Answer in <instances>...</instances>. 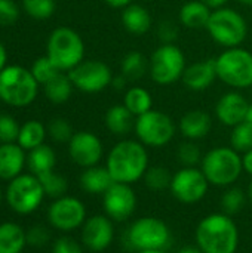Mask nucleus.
<instances>
[{
    "label": "nucleus",
    "instance_id": "24",
    "mask_svg": "<svg viewBox=\"0 0 252 253\" xmlns=\"http://www.w3.org/2000/svg\"><path fill=\"white\" fill-rule=\"evenodd\" d=\"M113 184L114 179L111 178L108 169L98 165L86 168L80 175V187L89 194H104Z\"/></svg>",
    "mask_w": 252,
    "mask_h": 253
},
{
    "label": "nucleus",
    "instance_id": "15",
    "mask_svg": "<svg viewBox=\"0 0 252 253\" xmlns=\"http://www.w3.org/2000/svg\"><path fill=\"white\" fill-rule=\"evenodd\" d=\"M102 208L105 215L116 222H123L132 216L137 208V196L129 184L114 182L102 194Z\"/></svg>",
    "mask_w": 252,
    "mask_h": 253
},
{
    "label": "nucleus",
    "instance_id": "7",
    "mask_svg": "<svg viewBox=\"0 0 252 253\" xmlns=\"http://www.w3.org/2000/svg\"><path fill=\"white\" fill-rule=\"evenodd\" d=\"M206 30L211 39L226 49L241 46L248 34L245 18L235 9L226 6L212 10Z\"/></svg>",
    "mask_w": 252,
    "mask_h": 253
},
{
    "label": "nucleus",
    "instance_id": "50",
    "mask_svg": "<svg viewBox=\"0 0 252 253\" xmlns=\"http://www.w3.org/2000/svg\"><path fill=\"white\" fill-rule=\"evenodd\" d=\"M178 253H203L199 248H193V246H186L181 251H178Z\"/></svg>",
    "mask_w": 252,
    "mask_h": 253
},
{
    "label": "nucleus",
    "instance_id": "28",
    "mask_svg": "<svg viewBox=\"0 0 252 253\" xmlns=\"http://www.w3.org/2000/svg\"><path fill=\"white\" fill-rule=\"evenodd\" d=\"M123 105L135 116H141L150 110H153V98L150 92L141 86H132L126 90L123 98Z\"/></svg>",
    "mask_w": 252,
    "mask_h": 253
},
{
    "label": "nucleus",
    "instance_id": "1",
    "mask_svg": "<svg viewBox=\"0 0 252 253\" xmlns=\"http://www.w3.org/2000/svg\"><path fill=\"white\" fill-rule=\"evenodd\" d=\"M105 168L114 182L131 185L140 181L149 169V153L146 145L132 139L117 142L108 153Z\"/></svg>",
    "mask_w": 252,
    "mask_h": 253
},
{
    "label": "nucleus",
    "instance_id": "49",
    "mask_svg": "<svg viewBox=\"0 0 252 253\" xmlns=\"http://www.w3.org/2000/svg\"><path fill=\"white\" fill-rule=\"evenodd\" d=\"M6 67V49L4 46L0 43V71Z\"/></svg>",
    "mask_w": 252,
    "mask_h": 253
},
{
    "label": "nucleus",
    "instance_id": "37",
    "mask_svg": "<svg viewBox=\"0 0 252 253\" xmlns=\"http://www.w3.org/2000/svg\"><path fill=\"white\" fill-rule=\"evenodd\" d=\"M24 10L36 18V19H46L53 15L55 12V0H22Z\"/></svg>",
    "mask_w": 252,
    "mask_h": 253
},
{
    "label": "nucleus",
    "instance_id": "33",
    "mask_svg": "<svg viewBox=\"0 0 252 253\" xmlns=\"http://www.w3.org/2000/svg\"><path fill=\"white\" fill-rule=\"evenodd\" d=\"M144 182L151 191H163L166 188H171L172 175L165 166H153L147 169L144 175Z\"/></svg>",
    "mask_w": 252,
    "mask_h": 253
},
{
    "label": "nucleus",
    "instance_id": "32",
    "mask_svg": "<svg viewBox=\"0 0 252 253\" xmlns=\"http://www.w3.org/2000/svg\"><path fill=\"white\" fill-rule=\"evenodd\" d=\"M37 178H39V181L43 187V191L48 197L59 199V197L65 196V193L68 190V182L64 176H61L52 170V172L43 173Z\"/></svg>",
    "mask_w": 252,
    "mask_h": 253
},
{
    "label": "nucleus",
    "instance_id": "6",
    "mask_svg": "<svg viewBox=\"0 0 252 253\" xmlns=\"http://www.w3.org/2000/svg\"><path fill=\"white\" fill-rule=\"evenodd\" d=\"M217 77L230 87L252 86V53L242 47H227L215 58Z\"/></svg>",
    "mask_w": 252,
    "mask_h": 253
},
{
    "label": "nucleus",
    "instance_id": "9",
    "mask_svg": "<svg viewBox=\"0 0 252 253\" xmlns=\"http://www.w3.org/2000/svg\"><path fill=\"white\" fill-rule=\"evenodd\" d=\"M186 70V56L174 43H163L150 56L149 73L159 86H169L183 79Z\"/></svg>",
    "mask_w": 252,
    "mask_h": 253
},
{
    "label": "nucleus",
    "instance_id": "19",
    "mask_svg": "<svg viewBox=\"0 0 252 253\" xmlns=\"http://www.w3.org/2000/svg\"><path fill=\"white\" fill-rule=\"evenodd\" d=\"M215 79H218L215 58H208L186 67L181 80L190 90H205L215 82Z\"/></svg>",
    "mask_w": 252,
    "mask_h": 253
},
{
    "label": "nucleus",
    "instance_id": "18",
    "mask_svg": "<svg viewBox=\"0 0 252 253\" xmlns=\"http://www.w3.org/2000/svg\"><path fill=\"white\" fill-rule=\"evenodd\" d=\"M248 108L250 102L245 96L239 92H227L218 99L215 105V116L224 126L235 127L245 120Z\"/></svg>",
    "mask_w": 252,
    "mask_h": 253
},
{
    "label": "nucleus",
    "instance_id": "16",
    "mask_svg": "<svg viewBox=\"0 0 252 253\" xmlns=\"http://www.w3.org/2000/svg\"><path fill=\"white\" fill-rule=\"evenodd\" d=\"M68 153L71 160L82 168L97 166L102 157L104 148L101 139L92 132H76L68 142Z\"/></svg>",
    "mask_w": 252,
    "mask_h": 253
},
{
    "label": "nucleus",
    "instance_id": "39",
    "mask_svg": "<svg viewBox=\"0 0 252 253\" xmlns=\"http://www.w3.org/2000/svg\"><path fill=\"white\" fill-rule=\"evenodd\" d=\"M19 126L16 120L12 116L0 114V142L1 144H10L18 141L19 135Z\"/></svg>",
    "mask_w": 252,
    "mask_h": 253
},
{
    "label": "nucleus",
    "instance_id": "13",
    "mask_svg": "<svg viewBox=\"0 0 252 253\" xmlns=\"http://www.w3.org/2000/svg\"><path fill=\"white\" fill-rule=\"evenodd\" d=\"M208 187L209 182L203 175L202 169L183 168L172 175V182L169 190L178 202L186 205H193L205 197Z\"/></svg>",
    "mask_w": 252,
    "mask_h": 253
},
{
    "label": "nucleus",
    "instance_id": "11",
    "mask_svg": "<svg viewBox=\"0 0 252 253\" xmlns=\"http://www.w3.org/2000/svg\"><path fill=\"white\" fill-rule=\"evenodd\" d=\"M134 130L141 144L146 147L160 148L172 141L175 135V123L168 114L150 110L135 119Z\"/></svg>",
    "mask_w": 252,
    "mask_h": 253
},
{
    "label": "nucleus",
    "instance_id": "45",
    "mask_svg": "<svg viewBox=\"0 0 252 253\" xmlns=\"http://www.w3.org/2000/svg\"><path fill=\"white\" fill-rule=\"evenodd\" d=\"M242 165H244V170L248 172L252 176V150L244 153V156H242Z\"/></svg>",
    "mask_w": 252,
    "mask_h": 253
},
{
    "label": "nucleus",
    "instance_id": "29",
    "mask_svg": "<svg viewBox=\"0 0 252 253\" xmlns=\"http://www.w3.org/2000/svg\"><path fill=\"white\" fill-rule=\"evenodd\" d=\"M45 138H46L45 126L37 120H30V122H27V123H24L21 126L16 142L22 150L31 151V150L40 147L43 144Z\"/></svg>",
    "mask_w": 252,
    "mask_h": 253
},
{
    "label": "nucleus",
    "instance_id": "40",
    "mask_svg": "<svg viewBox=\"0 0 252 253\" xmlns=\"http://www.w3.org/2000/svg\"><path fill=\"white\" fill-rule=\"evenodd\" d=\"M48 132H49L50 138L56 142H70V139L74 135L71 125L64 119H53L49 123Z\"/></svg>",
    "mask_w": 252,
    "mask_h": 253
},
{
    "label": "nucleus",
    "instance_id": "12",
    "mask_svg": "<svg viewBox=\"0 0 252 253\" xmlns=\"http://www.w3.org/2000/svg\"><path fill=\"white\" fill-rule=\"evenodd\" d=\"M68 77L74 87L86 93H97L108 87L113 82V74L110 67L97 59L82 61L73 70H70Z\"/></svg>",
    "mask_w": 252,
    "mask_h": 253
},
{
    "label": "nucleus",
    "instance_id": "22",
    "mask_svg": "<svg viewBox=\"0 0 252 253\" xmlns=\"http://www.w3.org/2000/svg\"><path fill=\"white\" fill-rule=\"evenodd\" d=\"M122 24L129 34L143 36L151 28V15L144 6L131 3L122 10Z\"/></svg>",
    "mask_w": 252,
    "mask_h": 253
},
{
    "label": "nucleus",
    "instance_id": "5",
    "mask_svg": "<svg viewBox=\"0 0 252 253\" xmlns=\"http://www.w3.org/2000/svg\"><path fill=\"white\" fill-rule=\"evenodd\" d=\"M46 56L58 70L70 71L83 61L85 43L74 30L59 27L49 36Z\"/></svg>",
    "mask_w": 252,
    "mask_h": 253
},
{
    "label": "nucleus",
    "instance_id": "44",
    "mask_svg": "<svg viewBox=\"0 0 252 253\" xmlns=\"http://www.w3.org/2000/svg\"><path fill=\"white\" fill-rule=\"evenodd\" d=\"M157 33L163 43H172L177 39V25L172 21H163L160 22Z\"/></svg>",
    "mask_w": 252,
    "mask_h": 253
},
{
    "label": "nucleus",
    "instance_id": "21",
    "mask_svg": "<svg viewBox=\"0 0 252 253\" xmlns=\"http://www.w3.org/2000/svg\"><path fill=\"white\" fill-rule=\"evenodd\" d=\"M212 127V119L202 110H192L186 113L180 120V132L189 141H198L205 138Z\"/></svg>",
    "mask_w": 252,
    "mask_h": 253
},
{
    "label": "nucleus",
    "instance_id": "25",
    "mask_svg": "<svg viewBox=\"0 0 252 253\" xmlns=\"http://www.w3.org/2000/svg\"><path fill=\"white\" fill-rule=\"evenodd\" d=\"M135 116L123 105V104H116L110 107L105 113L104 123L105 127L113 133V135H126L129 133L134 126H135Z\"/></svg>",
    "mask_w": 252,
    "mask_h": 253
},
{
    "label": "nucleus",
    "instance_id": "14",
    "mask_svg": "<svg viewBox=\"0 0 252 253\" xmlns=\"http://www.w3.org/2000/svg\"><path fill=\"white\" fill-rule=\"evenodd\" d=\"M49 224L59 231H73L82 227L86 221V208L85 205L70 196H62L55 199L48 209Z\"/></svg>",
    "mask_w": 252,
    "mask_h": 253
},
{
    "label": "nucleus",
    "instance_id": "41",
    "mask_svg": "<svg viewBox=\"0 0 252 253\" xmlns=\"http://www.w3.org/2000/svg\"><path fill=\"white\" fill-rule=\"evenodd\" d=\"M25 237H27V245L33 246V248H42L49 242V231L42 227V225H34L30 227L25 231Z\"/></svg>",
    "mask_w": 252,
    "mask_h": 253
},
{
    "label": "nucleus",
    "instance_id": "46",
    "mask_svg": "<svg viewBox=\"0 0 252 253\" xmlns=\"http://www.w3.org/2000/svg\"><path fill=\"white\" fill-rule=\"evenodd\" d=\"M108 6L114 7V9H123L126 7L128 4L132 3V0H104Z\"/></svg>",
    "mask_w": 252,
    "mask_h": 253
},
{
    "label": "nucleus",
    "instance_id": "43",
    "mask_svg": "<svg viewBox=\"0 0 252 253\" xmlns=\"http://www.w3.org/2000/svg\"><path fill=\"white\" fill-rule=\"evenodd\" d=\"M52 253H83L82 246L71 237H59L53 246H52Z\"/></svg>",
    "mask_w": 252,
    "mask_h": 253
},
{
    "label": "nucleus",
    "instance_id": "47",
    "mask_svg": "<svg viewBox=\"0 0 252 253\" xmlns=\"http://www.w3.org/2000/svg\"><path fill=\"white\" fill-rule=\"evenodd\" d=\"M208 7H211V9H220V7H224L226 6V3L229 1V0H202Z\"/></svg>",
    "mask_w": 252,
    "mask_h": 253
},
{
    "label": "nucleus",
    "instance_id": "8",
    "mask_svg": "<svg viewBox=\"0 0 252 253\" xmlns=\"http://www.w3.org/2000/svg\"><path fill=\"white\" fill-rule=\"evenodd\" d=\"M126 243L137 252L165 251V248L171 243V231L169 227L159 218H140L128 228Z\"/></svg>",
    "mask_w": 252,
    "mask_h": 253
},
{
    "label": "nucleus",
    "instance_id": "3",
    "mask_svg": "<svg viewBox=\"0 0 252 253\" xmlns=\"http://www.w3.org/2000/svg\"><path fill=\"white\" fill-rule=\"evenodd\" d=\"M202 172L208 182L217 187L235 184L242 170V157L232 147H217L208 151L202 159Z\"/></svg>",
    "mask_w": 252,
    "mask_h": 253
},
{
    "label": "nucleus",
    "instance_id": "10",
    "mask_svg": "<svg viewBox=\"0 0 252 253\" xmlns=\"http://www.w3.org/2000/svg\"><path fill=\"white\" fill-rule=\"evenodd\" d=\"M39 178L33 173L13 178L6 188V202L9 208L19 215H30L37 211L45 197Z\"/></svg>",
    "mask_w": 252,
    "mask_h": 253
},
{
    "label": "nucleus",
    "instance_id": "26",
    "mask_svg": "<svg viewBox=\"0 0 252 253\" xmlns=\"http://www.w3.org/2000/svg\"><path fill=\"white\" fill-rule=\"evenodd\" d=\"M27 246L25 231L15 222L0 224V253H22Z\"/></svg>",
    "mask_w": 252,
    "mask_h": 253
},
{
    "label": "nucleus",
    "instance_id": "35",
    "mask_svg": "<svg viewBox=\"0 0 252 253\" xmlns=\"http://www.w3.org/2000/svg\"><path fill=\"white\" fill-rule=\"evenodd\" d=\"M247 202V196L241 188H229L223 197H221V208H223V213L232 216L239 213Z\"/></svg>",
    "mask_w": 252,
    "mask_h": 253
},
{
    "label": "nucleus",
    "instance_id": "52",
    "mask_svg": "<svg viewBox=\"0 0 252 253\" xmlns=\"http://www.w3.org/2000/svg\"><path fill=\"white\" fill-rule=\"evenodd\" d=\"M241 4H245V6H252V0H238Z\"/></svg>",
    "mask_w": 252,
    "mask_h": 253
},
{
    "label": "nucleus",
    "instance_id": "27",
    "mask_svg": "<svg viewBox=\"0 0 252 253\" xmlns=\"http://www.w3.org/2000/svg\"><path fill=\"white\" fill-rule=\"evenodd\" d=\"M56 163V156L49 145L42 144L40 147L31 150L27 156V166L30 172L36 176L52 172Z\"/></svg>",
    "mask_w": 252,
    "mask_h": 253
},
{
    "label": "nucleus",
    "instance_id": "51",
    "mask_svg": "<svg viewBox=\"0 0 252 253\" xmlns=\"http://www.w3.org/2000/svg\"><path fill=\"white\" fill-rule=\"evenodd\" d=\"M247 122L252 123V104H250V108H248V113H247V117H245Z\"/></svg>",
    "mask_w": 252,
    "mask_h": 253
},
{
    "label": "nucleus",
    "instance_id": "17",
    "mask_svg": "<svg viewBox=\"0 0 252 253\" xmlns=\"http://www.w3.org/2000/svg\"><path fill=\"white\" fill-rule=\"evenodd\" d=\"M114 239V227L107 215H94L82 225V243L92 252H104Z\"/></svg>",
    "mask_w": 252,
    "mask_h": 253
},
{
    "label": "nucleus",
    "instance_id": "42",
    "mask_svg": "<svg viewBox=\"0 0 252 253\" xmlns=\"http://www.w3.org/2000/svg\"><path fill=\"white\" fill-rule=\"evenodd\" d=\"M19 16L18 6L12 0H0V27L15 24Z\"/></svg>",
    "mask_w": 252,
    "mask_h": 253
},
{
    "label": "nucleus",
    "instance_id": "20",
    "mask_svg": "<svg viewBox=\"0 0 252 253\" xmlns=\"http://www.w3.org/2000/svg\"><path fill=\"white\" fill-rule=\"evenodd\" d=\"M25 163V153L18 144L10 142L0 145V179L12 181L19 176Z\"/></svg>",
    "mask_w": 252,
    "mask_h": 253
},
{
    "label": "nucleus",
    "instance_id": "31",
    "mask_svg": "<svg viewBox=\"0 0 252 253\" xmlns=\"http://www.w3.org/2000/svg\"><path fill=\"white\" fill-rule=\"evenodd\" d=\"M120 67H122V76L128 82L140 80L149 71V62H147L146 56L137 50L128 52L125 55V58L122 59Z\"/></svg>",
    "mask_w": 252,
    "mask_h": 253
},
{
    "label": "nucleus",
    "instance_id": "4",
    "mask_svg": "<svg viewBox=\"0 0 252 253\" xmlns=\"http://www.w3.org/2000/svg\"><path fill=\"white\" fill-rule=\"evenodd\" d=\"M39 83L30 70L9 65L0 71V99L12 107H25L37 96Z\"/></svg>",
    "mask_w": 252,
    "mask_h": 253
},
{
    "label": "nucleus",
    "instance_id": "23",
    "mask_svg": "<svg viewBox=\"0 0 252 253\" xmlns=\"http://www.w3.org/2000/svg\"><path fill=\"white\" fill-rule=\"evenodd\" d=\"M211 13L212 9L208 7L202 0H190L180 9V22L183 27L192 30L206 28Z\"/></svg>",
    "mask_w": 252,
    "mask_h": 253
},
{
    "label": "nucleus",
    "instance_id": "30",
    "mask_svg": "<svg viewBox=\"0 0 252 253\" xmlns=\"http://www.w3.org/2000/svg\"><path fill=\"white\" fill-rule=\"evenodd\" d=\"M43 86H45L46 98L53 104H62V102L68 101L71 96V92H73V83H71L68 74H64L62 71Z\"/></svg>",
    "mask_w": 252,
    "mask_h": 253
},
{
    "label": "nucleus",
    "instance_id": "48",
    "mask_svg": "<svg viewBox=\"0 0 252 253\" xmlns=\"http://www.w3.org/2000/svg\"><path fill=\"white\" fill-rule=\"evenodd\" d=\"M126 79L123 77V76H120V77H116V79H113V82H111V84L116 87V89H123L125 87V84H126Z\"/></svg>",
    "mask_w": 252,
    "mask_h": 253
},
{
    "label": "nucleus",
    "instance_id": "55",
    "mask_svg": "<svg viewBox=\"0 0 252 253\" xmlns=\"http://www.w3.org/2000/svg\"><path fill=\"white\" fill-rule=\"evenodd\" d=\"M0 203H1V190H0Z\"/></svg>",
    "mask_w": 252,
    "mask_h": 253
},
{
    "label": "nucleus",
    "instance_id": "36",
    "mask_svg": "<svg viewBox=\"0 0 252 253\" xmlns=\"http://www.w3.org/2000/svg\"><path fill=\"white\" fill-rule=\"evenodd\" d=\"M30 71H31V74L34 76V79L37 80L39 84H46L49 80H52L56 74L61 73V70H58L48 56L37 58Z\"/></svg>",
    "mask_w": 252,
    "mask_h": 253
},
{
    "label": "nucleus",
    "instance_id": "54",
    "mask_svg": "<svg viewBox=\"0 0 252 253\" xmlns=\"http://www.w3.org/2000/svg\"><path fill=\"white\" fill-rule=\"evenodd\" d=\"M137 253H165L163 251H141V252Z\"/></svg>",
    "mask_w": 252,
    "mask_h": 253
},
{
    "label": "nucleus",
    "instance_id": "2",
    "mask_svg": "<svg viewBox=\"0 0 252 253\" xmlns=\"http://www.w3.org/2000/svg\"><path fill=\"white\" fill-rule=\"evenodd\" d=\"M196 243L203 253H236L239 230L226 213L205 216L196 228Z\"/></svg>",
    "mask_w": 252,
    "mask_h": 253
},
{
    "label": "nucleus",
    "instance_id": "53",
    "mask_svg": "<svg viewBox=\"0 0 252 253\" xmlns=\"http://www.w3.org/2000/svg\"><path fill=\"white\" fill-rule=\"evenodd\" d=\"M248 199H250V202H251L252 205V182L251 185H250V188H248Z\"/></svg>",
    "mask_w": 252,
    "mask_h": 253
},
{
    "label": "nucleus",
    "instance_id": "34",
    "mask_svg": "<svg viewBox=\"0 0 252 253\" xmlns=\"http://www.w3.org/2000/svg\"><path fill=\"white\" fill-rule=\"evenodd\" d=\"M232 148L238 153H247L252 150V123L244 120L233 127L230 135Z\"/></svg>",
    "mask_w": 252,
    "mask_h": 253
},
{
    "label": "nucleus",
    "instance_id": "38",
    "mask_svg": "<svg viewBox=\"0 0 252 253\" xmlns=\"http://www.w3.org/2000/svg\"><path fill=\"white\" fill-rule=\"evenodd\" d=\"M177 159L184 168H195L199 162H202V153L199 145L193 141L183 142L177 150Z\"/></svg>",
    "mask_w": 252,
    "mask_h": 253
}]
</instances>
